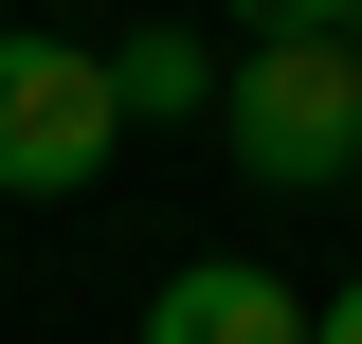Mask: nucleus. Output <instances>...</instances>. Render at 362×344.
<instances>
[{
	"label": "nucleus",
	"instance_id": "nucleus-1",
	"mask_svg": "<svg viewBox=\"0 0 362 344\" xmlns=\"http://www.w3.org/2000/svg\"><path fill=\"white\" fill-rule=\"evenodd\" d=\"M218 127L272 200H326V181H362V55L344 37H254L218 73Z\"/></svg>",
	"mask_w": 362,
	"mask_h": 344
},
{
	"label": "nucleus",
	"instance_id": "nucleus-7",
	"mask_svg": "<svg viewBox=\"0 0 362 344\" xmlns=\"http://www.w3.org/2000/svg\"><path fill=\"white\" fill-rule=\"evenodd\" d=\"M344 55H362V0H344Z\"/></svg>",
	"mask_w": 362,
	"mask_h": 344
},
{
	"label": "nucleus",
	"instance_id": "nucleus-2",
	"mask_svg": "<svg viewBox=\"0 0 362 344\" xmlns=\"http://www.w3.org/2000/svg\"><path fill=\"white\" fill-rule=\"evenodd\" d=\"M109 145H127L109 55H73V37H0V200H73Z\"/></svg>",
	"mask_w": 362,
	"mask_h": 344
},
{
	"label": "nucleus",
	"instance_id": "nucleus-6",
	"mask_svg": "<svg viewBox=\"0 0 362 344\" xmlns=\"http://www.w3.org/2000/svg\"><path fill=\"white\" fill-rule=\"evenodd\" d=\"M308 344H362V272H344V290H326V308H308Z\"/></svg>",
	"mask_w": 362,
	"mask_h": 344
},
{
	"label": "nucleus",
	"instance_id": "nucleus-5",
	"mask_svg": "<svg viewBox=\"0 0 362 344\" xmlns=\"http://www.w3.org/2000/svg\"><path fill=\"white\" fill-rule=\"evenodd\" d=\"M235 37H344V0H218Z\"/></svg>",
	"mask_w": 362,
	"mask_h": 344
},
{
	"label": "nucleus",
	"instance_id": "nucleus-4",
	"mask_svg": "<svg viewBox=\"0 0 362 344\" xmlns=\"http://www.w3.org/2000/svg\"><path fill=\"white\" fill-rule=\"evenodd\" d=\"M235 55H181V18H145V37H109V109L127 127H181V109H218Z\"/></svg>",
	"mask_w": 362,
	"mask_h": 344
},
{
	"label": "nucleus",
	"instance_id": "nucleus-3",
	"mask_svg": "<svg viewBox=\"0 0 362 344\" xmlns=\"http://www.w3.org/2000/svg\"><path fill=\"white\" fill-rule=\"evenodd\" d=\"M145 344H308V290H272L254 254H181L145 290Z\"/></svg>",
	"mask_w": 362,
	"mask_h": 344
}]
</instances>
